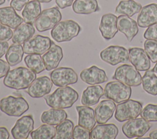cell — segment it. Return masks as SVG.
<instances>
[{
    "label": "cell",
    "mask_w": 157,
    "mask_h": 139,
    "mask_svg": "<svg viewBox=\"0 0 157 139\" xmlns=\"http://www.w3.org/2000/svg\"><path fill=\"white\" fill-rule=\"evenodd\" d=\"M47 105L51 108L64 109L71 107L78 99V92L69 86L58 88L55 91L44 97Z\"/></svg>",
    "instance_id": "cell-1"
},
{
    "label": "cell",
    "mask_w": 157,
    "mask_h": 139,
    "mask_svg": "<svg viewBox=\"0 0 157 139\" xmlns=\"http://www.w3.org/2000/svg\"><path fill=\"white\" fill-rule=\"evenodd\" d=\"M36 78V73L32 70L25 67H18L8 72L3 83L8 88L20 90L28 88Z\"/></svg>",
    "instance_id": "cell-2"
},
{
    "label": "cell",
    "mask_w": 157,
    "mask_h": 139,
    "mask_svg": "<svg viewBox=\"0 0 157 139\" xmlns=\"http://www.w3.org/2000/svg\"><path fill=\"white\" fill-rule=\"evenodd\" d=\"M81 28L75 21L67 20L59 21L52 29L50 35L57 42H68L78 36Z\"/></svg>",
    "instance_id": "cell-3"
},
{
    "label": "cell",
    "mask_w": 157,
    "mask_h": 139,
    "mask_svg": "<svg viewBox=\"0 0 157 139\" xmlns=\"http://www.w3.org/2000/svg\"><path fill=\"white\" fill-rule=\"evenodd\" d=\"M131 88L118 80L108 82L104 89V96L119 103L129 99L131 96Z\"/></svg>",
    "instance_id": "cell-4"
},
{
    "label": "cell",
    "mask_w": 157,
    "mask_h": 139,
    "mask_svg": "<svg viewBox=\"0 0 157 139\" xmlns=\"http://www.w3.org/2000/svg\"><path fill=\"white\" fill-rule=\"evenodd\" d=\"M28 109L29 104L22 97L9 96L0 100V110L10 116H20Z\"/></svg>",
    "instance_id": "cell-5"
},
{
    "label": "cell",
    "mask_w": 157,
    "mask_h": 139,
    "mask_svg": "<svg viewBox=\"0 0 157 139\" xmlns=\"http://www.w3.org/2000/svg\"><path fill=\"white\" fill-rule=\"evenodd\" d=\"M142 110V103L137 100L128 99L116 106L115 118L119 122L137 118Z\"/></svg>",
    "instance_id": "cell-6"
},
{
    "label": "cell",
    "mask_w": 157,
    "mask_h": 139,
    "mask_svg": "<svg viewBox=\"0 0 157 139\" xmlns=\"http://www.w3.org/2000/svg\"><path fill=\"white\" fill-rule=\"evenodd\" d=\"M112 78L133 87L142 84V76L139 70L134 66L127 64L118 66L115 69Z\"/></svg>",
    "instance_id": "cell-7"
},
{
    "label": "cell",
    "mask_w": 157,
    "mask_h": 139,
    "mask_svg": "<svg viewBox=\"0 0 157 139\" xmlns=\"http://www.w3.org/2000/svg\"><path fill=\"white\" fill-rule=\"evenodd\" d=\"M62 15L56 7L44 10L34 22L39 32H44L53 28L61 20Z\"/></svg>",
    "instance_id": "cell-8"
},
{
    "label": "cell",
    "mask_w": 157,
    "mask_h": 139,
    "mask_svg": "<svg viewBox=\"0 0 157 139\" xmlns=\"http://www.w3.org/2000/svg\"><path fill=\"white\" fill-rule=\"evenodd\" d=\"M100 58L103 61L113 66L130 61L128 50L123 47L118 45H110L102 50Z\"/></svg>",
    "instance_id": "cell-9"
},
{
    "label": "cell",
    "mask_w": 157,
    "mask_h": 139,
    "mask_svg": "<svg viewBox=\"0 0 157 139\" xmlns=\"http://www.w3.org/2000/svg\"><path fill=\"white\" fill-rule=\"evenodd\" d=\"M151 127V124L141 117L128 120L123 125L121 130L127 138H132L144 136Z\"/></svg>",
    "instance_id": "cell-10"
},
{
    "label": "cell",
    "mask_w": 157,
    "mask_h": 139,
    "mask_svg": "<svg viewBox=\"0 0 157 139\" xmlns=\"http://www.w3.org/2000/svg\"><path fill=\"white\" fill-rule=\"evenodd\" d=\"M50 79L55 86L63 87L77 83L78 75L72 68L61 67L55 69L51 72Z\"/></svg>",
    "instance_id": "cell-11"
},
{
    "label": "cell",
    "mask_w": 157,
    "mask_h": 139,
    "mask_svg": "<svg viewBox=\"0 0 157 139\" xmlns=\"http://www.w3.org/2000/svg\"><path fill=\"white\" fill-rule=\"evenodd\" d=\"M52 40L48 37L36 35L23 43L25 54H42L47 52L51 47Z\"/></svg>",
    "instance_id": "cell-12"
},
{
    "label": "cell",
    "mask_w": 157,
    "mask_h": 139,
    "mask_svg": "<svg viewBox=\"0 0 157 139\" xmlns=\"http://www.w3.org/2000/svg\"><path fill=\"white\" fill-rule=\"evenodd\" d=\"M53 86V82L47 76L36 78L28 88L26 92L33 98H40L48 94Z\"/></svg>",
    "instance_id": "cell-13"
},
{
    "label": "cell",
    "mask_w": 157,
    "mask_h": 139,
    "mask_svg": "<svg viewBox=\"0 0 157 139\" xmlns=\"http://www.w3.org/2000/svg\"><path fill=\"white\" fill-rule=\"evenodd\" d=\"M34 119L31 115H25L18 119L11 129L15 139H26L33 130Z\"/></svg>",
    "instance_id": "cell-14"
},
{
    "label": "cell",
    "mask_w": 157,
    "mask_h": 139,
    "mask_svg": "<svg viewBox=\"0 0 157 139\" xmlns=\"http://www.w3.org/2000/svg\"><path fill=\"white\" fill-rule=\"evenodd\" d=\"M131 63L139 71H146L151 66L150 59L145 51L139 47H132L128 50Z\"/></svg>",
    "instance_id": "cell-15"
},
{
    "label": "cell",
    "mask_w": 157,
    "mask_h": 139,
    "mask_svg": "<svg viewBox=\"0 0 157 139\" xmlns=\"http://www.w3.org/2000/svg\"><path fill=\"white\" fill-rule=\"evenodd\" d=\"M80 77L83 82L90 85L103 83L108 80L105 72L96 66L83 69L80 72Z\"/></svg>",
    "instance_id": "cell-16"
},
{
    "label": "cell",
    "mask_w": 157,
    "mask_h": 139,
    "mask_svg": "<svg viewBox=\"0 0 157 139\" xmlns=\"http://www.w3.org/2000/svg\"><path fill=\"white\" fill-rule=\"evenodd\" d=\"M117 18L115 15L111 13L102 16L99 29L104 39H112L118 32Z\"/></svg>",
    "instance_id": "cell-17"
},
{
    "label": "cell",
    "mask_w": 157,
    "mask_h": 139,
    "mask_svg": "<svg viewBox=\"0 0 157 139\" xmlns=\"http://www.w3.org/2000/svg\"><path fill=\"white\" fill-rule=\"evenodd\" d=\"M137 24L140 28H148L157 23V4H150L143 7L137 16Z\"/></svg>",
    "instance_id": "cell-18"
},
{
    "label": "cell",
    "mask_w": 157,
    "mask_h": 139,
    "mask_svg": "<svg viewBox=\"0 0 157 139\" xmlns=\"http://www.w3.org/2000/svg\"><path fill=\"white\" fill-rule=\"evenodd\" d=\"M117 27L118 31L125 35L129 42L132 41L139 32L137 23L132 18L124 15L118 17Z\"/></svg>",
    "instance_id": "cell-19"
},
{
    "label": "cell",
    "mask_w": 157,
    "mask_h": 139,
    "mask_svg": "<svg viewBox=\"0 0 157 139\" xmlns=\"http://www.w3.org/2000/svg\"><path fill=\"white\" fill-rule=\"evenodd\" d=\"M63 53L61 47L52 41L50 48L42 57L45 66V69L50 71L56 69L63 59Z\"/></svg>",
    "instance_id": "cell-20"
},
{
    "label": "cell",
    "mask_w": 157,
    "mask_h": 139,
    "mask_svg": "<svg viewBox=\"0 0 157 139\" xmlns=\"http://www.w3.org/2000/svg\"><path fill=\"white\" fill-rule=\"evenodd\" d=\"M116 108L115 102L108 99L102 100L94 110V114L98 124L106 123L113 116Z\"/></svg>",
    "instance_id": "cell-21"
},
{
    "label": "cell",
    "mask_w": 157,
    "mask_h": 139,
    "mask_svg": "<svg viewBox=\"0 0 157 139\" xmlns=\"http://www.w3.org/2000/svg\"><path fill=\"white\" fill-rule=\"evenodd\" d=\"M118 133V127L113 124H99L90 132L92 139H115Z\"/></svg>",
    "instance_id": "cell-22"
},
{
    "label": "cell",
    "mask_w": 157,
    "mask_h": 139,
    "mask_svg": "<svg viewBox=\"0 0 157 139\" xmlns=\"http://www.w3.org/2000/svg\"><path fill=\"white\" fill-rule=\"evenodd\" d=\"M78 113V125L81 126L90 130L95 126L96 120L94 111L88 106H76Z\"/></svg>",
    "instance_id": "cell-23"
},
{
    "label": "cell",
    "mask_w": 157,
    "mask_h": 139,
    "mask_svg": "<svg viewBox=\"0 0 157 139\" xmlns=\"http://www.w3.org/2000/svg\"><path fill=\"white\" fill-rule=\"evenodd\" d=\"M23 21V19L19 16L15 10L10 7L0 8V23L15 29Z\"/></svg>",
    "instance_id": "cell-24"
},
{
    "label": "cell",
    "mask_w": 157,
    "mask_h": 139,
    "mask_svg": "<svg viewBox=\"0 0 157 139\" xmlns=\"http://www.w3.org/2000/svg\"><path fill=\"white\" fill-rule=\"evenodd\" d=\"M104 94V89L100 85L88 86L82 92L81 103L85 106H92L98 103Z\"/></svg>",
    "instance_id": "cell-25"
},
{
    "label": "cell",
    "mask_w": 157,
    "mask_h": 139,
    "mask_svg": "<svg viewBox=\"0 0 157 139\" xmlns=\"http://www.w3.org/2000/svg\"><path fill=\"white\" fill-rule=\"evenodd\" d=\"M35 33V29L32 23H21L13 32L12 41L13 43L23 44L31 39Z\"/></svg>",
    "instance_id": "cell-26"
},
{
    "label": "cell",
    "mask_w": 157,
    "mask_h": 139,
    "mask_svg": "<svg viewBox=\"0 0 157 139\" xmlns=\"http://www.w3.org/2000/svg\"><path fill=\"white\" fill-rule=\"evenodd\" d=\"M67 117V113L63 109L52 108L44 111L40 116V121L45 124L57 126Z\"/></svg>",
    "instance_id": "cell-27"
},
{
    "label": "cell",
    "mask_w": 157,
    "mask_h": 139,
    "mask_svg": "<svg viewBox=\"0 0 157 139\" xmlns=\"http://www.w3.org/2000/svg\"><path fill=\"white\" fill-rule=\"evenodd\" d=\"M41 6L40 2L36 0L29 1L24 7L21 15L25 23H34L36 20L41 13Z\"/></svg>",
    "instance_id": "cell-28"
},
{
    "label": "cell",
    "mask_w": 157,
    "mask_h": 139,
    "mask_svg": "<svg viewBox=\"0 0 157 139\" xmlns=\"http://www.w3.org/2000/svg\"><path fill=\"white\" fill-rule=\"evenodd\" d=\"M72 10L77 14L88 15L99 11V7L96 0H75Z\"/></svg>",
    "instance_id": "cell-29"
},
{
    "label": "cell",
    "mask_w": 157,
    "mask_h": 139,
    "mask_svg": "<svg viewBox=\"0 0 157 139\" xmlns=\"http://www.w3.org/2000/svg\"><path fill=\"white\" fill-rule=\"evenodd\" d=\"M142 8V5L134 0H122L116 7L115 13L130 17L139 13Z\"/></svg>",
    "instance_id": "cell-30"
},
{
    "label": "cell",
    "mask_w": 157,
    "mask_h": 139,
    "mask_svg": "<svg viewBox=\"0 0 157 139\" xmlns=\"http://www.w3.org/2000/svg\"><path fill=\"white\" fill-rule=\"evenodd\" d=\"M143 89L152 96L157 95V75L152 70H146L142 77Z\"/></svg>",
    "instance_id": "cell-31"
},
{
    "label": "cell",
    "mask_w": 157,
    "mask_h": 139,
    "mask_svg": "<svg viewBox=\"0 0 157 139\" xmlns=\"http://www.w3.org/2000/svg\"><path fill=\"white\" fill-rule=\"evenodd\" d=\"M23 47L21 44H12L6 53V59L10 66L18 64L21 61L24 54Z\"/></svg>",
    "instance_id": "cell-32"
},
{
    "label": "cell",
    "mask_w": 157,
    "mask_h": 139,
    "mask_svg": "<svg viewBox=\"0 0 157 139\" xmlns=\"http://www.w3.org/2000/svg\"><path fill=\"white\" fill-rule=\"evenodd\" d=\"M74 123L69 119H64L56 127L55 139H71L73 137Z\"/></svg>",
    "instance_id": "cell-33"
},
{
    "label": "cell",
    "mask_w": 157,
    "mask_h": 139,
    "mask_svg": "<svg viewBox=\"0 0 157 139\" xmlns=\"http://www.w3.org/2000/svg\"><path fill=\"white\" fill-rule=\"evenodd\" d=\"M56 135V127L50 124L41 125L35 130L31 132L33 139H52Z\"/></svg>",
    "instance_id": "cell-34"
},
{
    "label": "cell",
    "mask_w": 157,
    "mask_h": 139,
    "mask_svg": "<svg viewBox=\"0 0 157 139\" xmlns=\"http://www.w3.org/2000/svg\"><path fill=\"white\" fill-rule=\"evenodd\" d=\"M26 66L38 74L45 69V66L40 54H29L25 57L24 59Z\"/></svg>",
    "instance_id": "cell-35"
},
{
    "label": "cell",
    "mask_w": 157,
    "mask_h": 139,
    "mask_svg": "<svg viewBox=\"0 0 157 139\" xmlns=\"http://www.w3.org/2000/svg\"><path fill=\"white\" fill-rule=\"evenodd\" d=\"M140 116L148 122H157V104H147L142 109Z\"/></svg>",
    "instance_id": "cell-36"
},
{
    "label": "cell",
    "mask_w": 157,
    "mask_h": 139,
    "mask_svg": "<svg viewBox=\"0 0 157 139\" xmlns=\"http://www.w3.org/2000/svg\"><path fill=\"white\" fill-rule=\"evenodd\" d=\"M144 46L150 61L153 63H156L157 62V41L147 39L144 42Z\"/></svg>",
    "instance_id": "cell-37"
},
{
    "label": "cell",
    "mask_w": 157,
    "mask_h": 139,
    "mask_svg": "<svg viewBox=\"0 0 157 139\" xmlns=\"http://www.w3.org/2000/svg\"><path fill=\"white\" fill-rule=\"evenodd\" d=\"M74 139H90L91 138L90 136V130L81 126H76L74 127L73 130V137Z\"/></svg>",
    "instance_id": "cell-38"
},
{
    "label": "cell",
    "mask_w": 157,
    "mask_h": 139,
    "mask_svg": "<svg viewBox=\"0 0 157 139\" xmlns=\"http://www.w3.org/2000/svg\"><path fill=\"white\" fill-rule=\"evenodd\" d=\"M12 36L13 32L10 28L0 23V41H8Z\"/></svg>",
    "instance_id": "cell-39"
},
{
    "label": "cell",
    "mask_w": 157,
    "mask_h": 139,
    "mask_svg": "<svg viewBox=\"0 0 157 139\" xmlns=\"http://www.w3.org/2000/svg\"><path fill=\"white\" fill-rule=\"evenodd\" d=\"M144 37L146 39H151L157 41V23L147 28L144 32Z\"/></svg>",
    "instance_id": "cell-40"
},
{
    "label": "cell",
    "mask_w": 157,
    "mask_h": 139,
    "mask_svg": "<svg viewBox=\"0 0 157 139\" xmlns=\"http://www.w3.org/2000/svg\"><path fill=\"white\" fill-rule=\"evenodd\" d=\"M28 2L29 0H11L10 6L15 10L21 11Z\"/></svg>",
    "instance_id": "cell-41"
},
{
    "label": "cell",
    "mask_w": 157,
    "mask_h": 139,
    "mask_svg": "<svg viewBox=\"0 0 157 139\" xmlns=\"http://www.w3.org/2000/svg\"><path fill=\"white\" fill-rule=\"evenodd\" d=\"M10 65L7 62L0 59V78L5 77L10 70Z\"/></svg>",
    "instance_id": "cell-42"
},
{
    "label": "cell",
    "mask_w": 157,
    "mask_h": 139,
    "mask_svg": "<svg viewBox=\"0 0 157 139\" xmlns=\"http://www.w3.org/2000/svg\"><path fill=\"white\" fill-rule=\"evenodd\" d=\"M74 0H55V2L58 7L61 9L71 6Z\"/></svg>",
    "instance_id": "cell-43"
},
{
    "label": "cell",
    "mask_w": 157,
    "mask_h": 139,
    "mask_svg": "<svg viewBox=\"0 0 157 139\" xmlns=\"http://www.w3.org/2000/svg\"><path fill=\"white\" fill-rule=\"evenodd\" d=\"M9 49V43L7 41H0V58L2 57Z\"/></svg>",
    "instance_id": "cell-44"
},
{
    "label": "cell",
    "mask_w": 157,
    "mask_h": 139,
    "mask_svg": "<svg viewBox=\"0 0 157 139\" xmlns=\"http://www.w3.org/2000/svg\"><path fill=\"white\" fill-rule=\"evenodd\" d=\"M9 132L8 130L4 127H0V139L9 138Z\"/></svg>",
    "instance_id": "cell-45"
},
{
    "label": "cell",
    "mask_w": 157,
    "mask_h": 139,
    "mask_svg": "<svg viewBox=\"0 0 157 139\" xmlns=\"http://www.w3.org/2000/svg\"><path fill=\"white\" fill-rule=\"evenodd\" d=\"M149 137L152 139H157V129L149 133Z\"/></svg>",
    "instance_id": "cell-46"
},
{
    "label": "cell",
    "mask_w": 157,
    "mask_h": 139,
    "mask_svg": "<svg viewBox=\"0 0 157 139\" xmlns=\"http://www.w3.org/2000/svg\"><path fill=\"white\" fill-rule=\"evenodd\" d=\"M36 1H39V2H40L48 3V2H51L52 0H36Z\"/></svg>",
    "instance_id": "cell-47"
},
{
    "label": "cell",
    "mask_w": 157,
    "mask_h": 139,
    "mask_svg": "<svg viewBox=\"0 0 157 139\" xmlns=\"http://www.w3.org/2000/svg\"><path fill=\"white\" fill-rule=\"evenodd\" d=\"M152 70H153V72H155V73H157V62H156V64H155V66L153 67V68Z\"/></svg>",
    "instance_id": "cell-48"
},
{
    "label": "cell",
    "mask_w": 157,
    "mask_h": 139,
    "mask_svg": "<svg viewBox=\"0 0 157 139\" xmlns=\"http://www.w3.org/2000/svg\"><path fill=\"white\" fill-rule=\"evenodd\" d=\"M5 1H6V0H0V5L3 4L5 2Z\"/></svg>",
    "instance_id": "cell-49"
},
{
    "label": "cell",
    "mask_w": 157,
    "mask_h": 139,
    "mask_svg": "<svg viewBox=\"0 0 157 139\" xmlns=\"http://www.w3.org/2000/svg\"><path fill=\"white\" fill-rule=\"evenodd\" d=\"M10 1V0H7V1Z\"/></svg>",
    "instance_id": "cell-50"
},
{
    "label": "cell",
    "mask_w": 157,
    "mask_h": 139,
    "mask_svg": "<svg viewBox=\"0 0 157 139\" xmlns=\"http://www.w3.org/2000/svg\"><path fill=\"white\" fill-rule=\"evenodd\" d=\"M155 1H157V0H155Z\"/></svg>",
    "instance_id": "cell-51"
}]
</instances>
